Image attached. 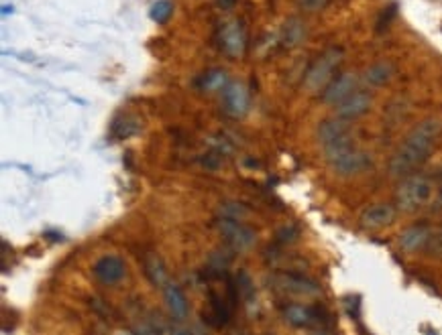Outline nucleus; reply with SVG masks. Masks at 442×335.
Instances as JSON below:
<instances>
[{"label":"nucleus","instance_id":"nucleus-23","mask_svg":"<svg viewBox=\"0 0 442 335\" xmlns=\"http://www.w3.org/2000/svg\"><path fill=\"white\" fill-rule=\"evenodd\" d=\"M221 217H226V219H241V217H245L249 210L245 208V206H241V203H224L221 206Z\"/></svg>","mask_w":442,"mask_h":335},{"label":"nucleus","instance_id":"nucleus-13","mask_svg":"<svg viewBox=\"0 0 442 335\" xmlns=\"http://www.w3.org/2000/svg\"><path fill=\"white\" fill-rule=\"evenodd\" d=\"M348 134H350L348 122L341 120L337 116L322 120L318 124V128H316V138H318V143H320L322 149L328 147V145H332V143H337V141H341V138H345Z\"/></svg>","mask_w":442,"mask_h":335},{"label":"nucleus","instance_id":"nucleus-4","mask_svg":"<svg viewBox=\"0 0 442 335\" xmlns=\"http://www.w3.org/2000/svg\"><path fill=\"white\" fill-rule=\"evenodd\" d=\"M345 60V51L341 47H330L320 53L316 61L308 67L304 75V88L308 91H324L328 84L337 78V69Z\"/></svg>","mask_w":442,"mask_h":335},{"label":"nucleus","instance_id":"nucleus-12","mask_svg":"<svg viewBox=\"0 0 442 335\" xmlns=\"http://www.w3.org/2000/svg\"><path fill=\"white\" fill-rule=\"evenodd\" d=\"M432 238V230L428 228V224H414L410 228H406L402 234H400V248L408 254H414L422 248H426L428 242Z\"/></svg>","mask_w":442,"mask_h":335},{"label":"nucleus","instance_id":"nucleus-15","mask_svg":"<svg viewBox=\"0 0 442 335\" xmlns=\"http://www.w3.org/2000/svg\"><path fill=\"white\" fill-rule=\"evenodd\" d=\"M163 297H165V305L169 309V315L176 321H184L188 317V301L184 291L176 284V282H167V287L163 289Z\"/></svg>","mask_w":442,"mask_h":335},{"label":"nucleus","instance_id":"nucleus-16","mask_svg":"<svg viewBox=\"0 0 442 335\" xmlns=\"http://www.w3.org/2000/svg\"><path fill=\"white\" fill-rule=\"evenodd\" d=\"M280 289H284L285 293H298V295H312V293H318V287H316L312 280L300 276V274L294 273H285L278 276V282H275Z\"/></svg>","mask_w":442,"mask_h":335},{"label":"nucleus","instance_id":"nucleus-20","mask_svg":"<svg viewBox=\"0 0 442 335\" xmlns=\"http://www.w3.org/2000/svg\"><path fill=\"white\" fill-rule=\"evenodd\" d=\"M202 86L204 90H224L228 86V78L224 73V69H210L206 71V75L202 78Z\"/></svg>","mask_w":442,"mask_h":335},{"label":"nucleus","instance_id":"nucleus-14","mask_svg":"<svg viewBox=\"0 0 442 335\" xmlns=\"http://www.w3.org/2000/svg\"><path fill=\"white\" fill-rule=\"evenodd\" d=\"M396 75V65L391 61H375L363 71V84L367 88H381Z\"/></svg>","mask_w":442,"mask_h":335},{"label":"nucleus","instance_id":"nucleus-30","mask_svg":"<svg viewBox=\"0 0 442 335\" xmlns=\"http://www.w3.org/2000/svg\"><path fill=\"white\" fill-rule=\"evenodd\" d=\"M192 335H206V332L198 325V327H194V329H192Z\"/></svg>","mask_w":442,"mask_h":335},{"label":"nucleus","instance_id":"nucleus-21","mask_svg":"<svg viewBox=\"0 0 442 335\" xmlns=\"http://www.w3.org/2000/svg\"><path fill=\"white\" fill-rule=\"evenodd\" d=\"M171 15H173V2L171 0H158V2L151 4L149 17L159 25L167 23L171 19Z\"/></svg>","mask_w":442,"mask_h":335},{"label":"nucleus","instance_id":"nucleus-29","mask_svg":"<svg viewBox=\"0 0 442 335\" xmlns=\"http://www.w3.org/2000/svg\"><path fill=\"white\" fill-rule=\"evenodd\" d=\"M169 335H192V332L182 329V327H171V329H169Z\"/></svg>","mask_w":442,"mask_h":335},{"label":"nucleus","instance_id":"nucleus-17","mask_svg":"<svg viewBox=\"0 0 442 335\" xmlns=\"http://www.w3.org/2000/svg\"><path fill=\"white\" fill-rule=\"evenodd\" d=\"M284 317L294 327H310L314 323V311L304 305H287L284 309Z\"/></svg>","mask_w":442,"mask_h":335},{"label":"nucleus","instance_id":"nucleus-3","mask_svg":"<svg viewBox=\"0 0 442 335\" xmlns=\"http://www.w3.org/2000/svg\"><path fill=\"white\" fill-rule=\"evenodd\" d=\"M434 191H436V183L432 177L422 173L408 175L396 189V208L406 213L420 212L422 208L434 201Z\"/></svg>","mask_w":442,"mask_h":335},{"label":"nucleus","instance_id":"nucleus-19","mask_svg":"<svg viewBox=\"0 0 442 335\" xmlns=\"http://www.w3.org/2000/svg\"><path fill=\"white\" fill-rule=\"evenodd\" d=\"M304 37H306V27H304L302 21H298V19L287 21V25H285L284 29V43L287 47L300 45L304 41Z\"/></svg>","mask_w":442,"mask_h":335},{"label":"nucleus","instance_id":"nucleus-8","mask_svg":"<svg viewBox=\"0 0 442 335\" xmlns=\"http://www.w3.org/2000/svg\"><path fill=\"white\" fill-rule=\"evenodd\" d=\"M92 273L102 284H117L125 278V260L121 256H114V254H104L94 262Z\"/></svg>","mask_w":442,"mask_h":335},{"label":"nucleus","instance_id":"nucleus-26","mask_svg":"<svg viewBox=\"0 0 442 335\" xmlns=\"http://www.w3.org/2000/svg\"><path fill=\"white\" fill-rule=\"evenodd\" d=\"M135 335H159V327L151 321H143L135 325Z\"/></svg>","mask_w":442,"mask_h":335},{"label":"nucleus","instance_id":"nucleus-28","mask_svg":"<svg viewBox=\"0 0 442 335\" xmlns=\"http://www.w3.org/2000/svg\"><path fill=\"white\" fill-rule=\"evenodd\" d=\"M432 210H434V212H441V210H442V189H441V191H439V195L434 197V203H432Z\"/></svg>","mask_w":442,"mask_h":335},{"label":"nucleus","instance_id":"nucleus-10","mask_svg":"<svg viewBox=\"0 0 442 335\" xmlns=\"http://www.w3.org/2000/svg\"><path fill=\"white\" fill-rule=\"evenodd\" d=\"M222 108L230 116H237V118L243 116L249 110V93L245 90V86L228 82V86L222 90Z\"/></svg>","mask_w":442,"mask_h":335},{"label":"nucleus","instance_id":"nucleus-7","mask_svg":"<svg viewBox=\"0 0 442 335\" xmlns=\"http://www.w3.org/2000/svg\"><path fill=\"white\" fill-rule=\"evenodd\" d=\"M357 84H359V78L352 71H345V73L337 75L328 84V88L322 91V102L326 106H339L348 96H352L357 91Z\"/></svg>","mask_w":442,"mask_h":335},{"label":"nucleus","instance_id":"nucleus-2","mask_svg":"<svg viewBox=\"0 0 442 335\" xmlns=\"http://www.w3.org/2000/svg\"><path fill=\"white\" fill-rule=\"evenodd\" d=\"M324 159L330 165V169L341 175V177H355L365 173L371 167V159L365 151H361L359 147H355L350 134L324 147Z\"/></svg>","mask_w":442,"mask_h":335},{"label":"nucleus","instance_id":"nucleus-25","mask_svg":"<svg viewBox=\"0 0 442 335\" xmlns=\"http://www.w3.org/2000/svg\"><path fill=\"white\" fill-rule=\"evenodd\" d=\"M426 250L432 256H442V228L439 230V234H432V238H430V242L426 246Z\"/></svg>","mask_w":442,"mask_h":335},{"label":"nucleus","instance_id":"nucleus-11","mask_svg":"<svg viewBox=\"0 0 442 335\" xmlns=\"http://www.w3.org/2000/svg\"><path fill=\"white\" fill-rule=\"evenodd\" d=\"M221 47L228 57H239L245 51V30L239 21H228L221 29Z\"/></svg>","mask_w":442,"mask_h":335},{"label":"nucleus","instance_id":"nucleus-22","mask_svg":"<svg viewBox=\"0 0 442 335\" xmlns=\"http://www.w3.org/2000/svg\"><path fill=\"white\" fill-rule=\"evenodd\" d=\"M237 287H239V295L243 297L245 303L255 301V284H253L251 276H249L247 271H241L237 274Z\"/></svg>","mask_w":442,"mask_h":335},{"label":"nucleus","instance_id":"nucleus-6","mask_svg":"<svg viewBox=\"0 0 442 335\" xmlns=\"http://www.w3.org/2000/svg\"><path fill=\"white\" fill-rule=\"evenodd\" d=\"M398 219V208L393 203H373L365 208L359 215V224L363 230L375 232L391 226Z\"/></svg>","mask_w":442,"mask_h":335},{"label":"nucleus","instance_id":"nucleus-31","mask_svg":"<svg viewBox=\"0 0 442 335\" xmlns=\"http://www.w3.org/2000/svg\"><path fill=\"white\" fill-rule=\"evenodd\" d=\"M119 335H130V334H119ZM133 335H135V334H133Z\"/></svg>","mask_w":442,"mask_h":335},{"label":"nucleus","instance_id":"nucleus-9","mask_svg":"<svg viewBox=\"0 0 442 335\" xmlns=\"http://www.w3.org/2000/svg\"><path fill=\"white\" fill-rule=\"evenodd\" d=\"M371 104H373V96L369 91L357 90L352 96H348L345 102H341L337 106V118H341V120L345 122L357 120L365 112H369Z\"/></svg>","mask_w":442,"mask_h":335},{"label":"nucleus","instance_id":"nucleus-27","mask_svg":"<svg viewBox=\"0 0 442 335\" xmlns=\"http://www.w3.org/2000/svg\"><path fill=\"white\" fill-rule=\"evenodd\" d=\"M237 2H239V0H214L216 8H221V10H230V8H235Z\"/></svg>","mask_w":442,"mask_h":335},{"label":"nucleus","instance_id":"nucleus-1","mask_svg":"<svg viewBox=\"0 0 442 335\" xmlns=\"http://www.w3.org/2000/svg\"><path fill=\"white\" fill-rule=\"evenodd\" d=\"M442 136V120L441 118H426V120L418 122L410 132L406 134V138L402 141V145L396 149L391 154L389 163H387V173L391 177H408L414 175L418 167H422L430 154L434 151L439 138Z\"/></svg>","mask_w":442,"mask_h":335},{"label":"nucleus","instance_id":"nucleus-5","mask_svg":"<svg viewBox=\"0 0 442 335\" xmlns=\"http://www.w3.org/2000/svg\"><path fill=\"white\" fill-rule=\"evenodd\" d=\"M216 228L221 232V236L226 240V244L232 248V250H247L255 244V230L241 224L239 219H226V217H219L216 221Z\"/></svg>","mask_w":442,"mask_h":335},{"label":"nucleus","instance_id":"nucleus-24","mask_svg":"<svg viewBox=\"0 0 442 335\" xmlns=\"http://www.w3.org/2000/svg\"><path fill=\"white\" fill-rule=\"evenodd\" d=\"M296 2L304 12H320L328 6L330 0H296Z\"/></svg>","mask_w":442,"mask_h":335},{"label":"nucleus","instance_id":"nucleus-18","mask_svg":"<svg viewBox=\"0 0 442 335\" xmlns=\"http://www.w3.org/2000/svg\"><path fill=\"white\" fill-rule=\"evenodd\" d=\"M143 266H145L147 278H149L155 287H161V289L167 287V282H169L167 271H165V266H163V262H161V258H159L158 254H147V256L143 258Z\"/></svg>","mask_w":442,"mask_h":335}]
</instances>
